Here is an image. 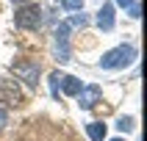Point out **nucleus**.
Wrapping results in <instances>:
<instances>
[{"instance_id": "9", "label": "nucleus", "mask_w": 147, "mask_h": 141, "mask_svg": "<svg viewBox=\"0 0 147 141\" xmlns=\"http://www.w3.org/2000/svg\"><path fill=\"white\" fill-rule=\"evenodd\" d=\"M86 136H89L92 141H103L106 138V124L103 122H89L86 124Z\"/></svg>"}, {"instance_id": "13", "label": "nucleus", "mask_w": 147, "mask_h": 141, "mask_svg": "<svg viewBox=\"0 0 147 141\" xmlns=\"http://www.w3.org/2000/svg\"><path fill=\"white\" fill-rule=\"evenodd\" d=\"M131 17H133V19H139V17H142V6H139V3H133V6H131Z\"/></svg>"}, {"instance_id": "4", "label": "nucleus", "mask_w": 147, "mask_h": 141, "mask_svg": "<svg viewBox=\"0 0 147 141\" xmlns=\"http://www.w3.org/2000/svg\"><path fill=\"white\" fill-rule=\"evenodd\" d=\"M11 72L31 89L39 86V64L36 61H17V64H11Z\"/></svg>"}, {"instance_id": "7", "label": "nucleus", "mask_w": 147, "mask_h": 141, "mask_svg": "<svg viewBox=\"0 0 147 141\" xmlns=\"http://www.w3.org/2000/svg\"><path fill=\"white\" fill-rule=\"evenodd\" d=\"M100 100V86H83L78 91V105L81 108H92Z\"/></svg>"}, {"instance_id": "5", "label": "nucleus", "mask_w": 147, "mask_h": 141, "mask_svg": "<svg viewBox=\"0 0 147 141\" xmlns=\"http://www.w3.org/2000/svg\"><path fill=\"white\" fill-rule=\"evenodd\" d=\"M56 53H58V61H69V25L67 22L56 28Z\"/></svg>"}, {"instance_id": "3", "label": "nucleus", "mask_w": 147, "mask_h": 141, "mask_svg": "<svg viewBox=\"0 0 147 141\" xmlns=\"http://www.w3.org/2000/svg\"><path fill=\"white\" fill-rule=\"evenodd\" d=\"M14 22H17V28H22V31H39L42 28V8L36 6V3H25V6L17 8Z\"/></svg>"}, {"instance_id": "1", "label": "nucleus", "mask_w": 147, "mask_h": 141, "mask_svg": "<svg viewBox=\"0 0 147 141\" xmlns=\"http://www.w3.org/2000/svg\"><path fill=\"white\" fill-rule=\"evenodd\" d=\"M133 58H136V47L133 44H119V47L108 50L100 58V69H122V66L133 64Z\"/></svg>"}, {"instance_id": "16", "label": "nucleus", "mask_w": 147, "mask_h": 141, "mask_svg": "<svg viewBox=\"0 0 147 141\" xmlns=\"http://www.w3.org/2000/svg\"><path fill=\"white\" fill-rule=\"evenodd\" d=\"M11 3H20V6H25V3H28V0H11Z\"/></svg>"}, {"instance_id": "8", "label": "nucleus", "mask_w": 147, "mask_h": 141, "mask_svg": "<svg viewBox=\"0 0 147 141\" xmlns=\"http://www.w3.org/2000/svg\"><path fill=\"white\" fill-rule=\"evenodd\" d=\"M97 25L103 31H111V28H114V6H111V3H106V6L97 11Z\"/></svg>"}, {"instance_id": "10", "label": "nucleus", "mask_w": 147, "mask_h": 141, "mask_svg": "<svg viewBox=\"0 0 147 141\" xmlns=\"http://www.w3.org/2000/svg\"><path fill=\"white\" fill-rule=\"evenodd\" d=\"M61 3V8H67V11H81L83 8V0H58Z\"/></svg>"}, {"instance_id": "11", "label": "nucleus", "mask_w": 147, "mask_h": 141, "mask_svg": "<svg viewBox=\"0 0 147 141\" xmlns=\"http://www.w3.org/2000/svg\"><path fill=\"white\" fill-rule=\"evenodd\" d=\"M67 25H69V28H83V25H86V17H83V14H75Z\"/></svg>"}, {"instance_id": "15", "label": "nucleus", "mask_w": 147, "mask_h": 141, "mask_svg": "<svg viewBox=\"0 0 147 141\" xmlns=\"http://www.w3.org/2000/svg\"><path fill=\"white\" fill-rule=\"evenodd\" d=\"M117 3H119L122 8H131V6H133V0H117Z\"/></svg>"}, {"instance_id": "17", "label": "nucleus", "mask_w": 147, "mask_h": 141, "mask_svg": "<svg viewBox=\"0 0 147 141\" xmlns=\"http://www.w3.org/2000/svg\"><path fill=\"white\" fill-rule=\"evenodd\" d=\"M111 141H122V138H111Z\"/></svg>"}, {"instance_id": "14", "label": "nucleus", "mask_w": 147, "mask_h": 141, "mask_svg": "<svg viewBox=\"0 0 147 141\" xmlns=\"http://www.w3.org/2000/svg\"><path fill=\"white\" fill-rule=\"evenodd\" d=\"M6 122H8V111H3V108H0V130L6 127Z\"/></svg>"}, {"instance_id": "6", "label": "nucleus", "mask_w": 147, "mask_h": 141, "mask_svg": "<svg viewBox=\"0 0 147 141\" xmlns=\"http://www.w3.org/2000/svg\"><path fill=\"white\" fill-rule=\"evenodd\" d=\"M0 100L8 102V105H22V94H20L14 80H6V78L0 80Z\"/></svg>"}, {"instance_id": "12", "label": "nucleus", "mask_w": 147, "mask_h": 141, "mask_svg": "<svg viewBox=\"0 0 147 141\" xmlns=\"http://www.w3.org/2000/svg\"><path fill=\"white\" fill-rule=\"evenodd\" d=\"M117 127H119V130H131V127H133V119H131V116H125V119H119Z\"/></svg>"}, {"instance_id": "2", "label": "nucleus", "mask_w": 147, "mask_h": 141, "mask_svg": "<svg viewBox=\"0 0 147 141\" xmlns=\"http://www.w3.org/2000/svg\"><path fill=\"white\" fill-rule=\"evenodd\" d=\"M50 89H53V97H61V94H67V97H78V91L83 89V83L78 80V78H72V75L53 72V75H50Z\"/></svg>"}]
</instances>
